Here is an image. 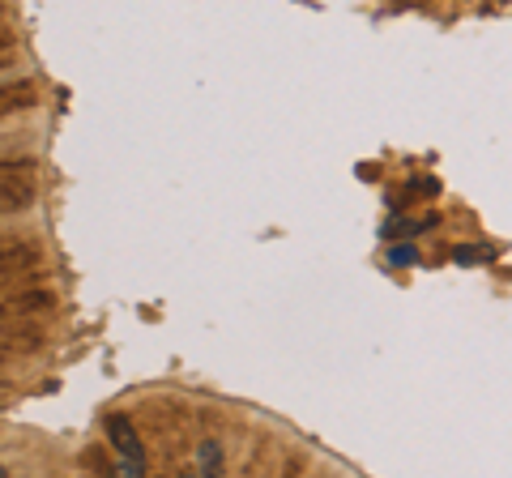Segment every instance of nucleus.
<instances>
[{
    "instance_id": "nucleus-1",
    "label": "nucleus",
    "mask_w": 512,
    "mask_h": 478,
    "mask_svg": "<svg viewBox=\"0 0 512 478\" xmlns=\"http://www.w3.org/2000/svg\"><path fill=\"white\" fill-rule=\"evenodd\" d=\"M103 432H107L111 453L120 461V478H146V444H141L133 419L128 414H107Z\"/></svg>"
},
{
    "instance_id": "nucleus-2",
    "label": "nucleus",
    "mask_w": 512,
    "mask_h": 478,
    "mask_svg": "<svg viewBox=\"0 0 512 478\" xmlns=\"http://www.w3.org/2000/svg\"><path fill=\"white\" fill-rule=\"evenodd\" d=\"M35 201L30 163H0V214H22Z\"/></svg>"
},
{
    "instance_id": "nucleus-3",
    "label": "nucleus",
    "mask_w": 512,
    "mask_h": 478,
    "mask_svg": "<svg viewBox=\"0 0 512 478\" xmlns=\"http://www.w3.org/2000/svg\"><path fill=\"white\" fill-rule=\"evenodd\" d=\"M197 474L201 478H222V444L218 440H201V449H197Z\"/></svg>"
},
{
    "instance_id": "nucleus-4",
    "label": "nucleus",
    "mask_w": 512,
    "mask_h": 478,
    "mask_svg": "<svg viewBox=\"0 0 512 478\" xmlns=\"http://www.w3.org/2000/svg\"><path fill=\"white\" fill-rule=\"evenodd\" d=\"M414 257H419V252H414L410 244H402V248H393V252H389V261H393V265H414Z\"/></svg>"
},
{
    "instance_id": "nucleus-5",
    "label": "nucleus",
    "mask_w": 512,
    "mask_h": 478,
    "mask_svg": "<svg viewBox=\"0 0 512 478\" xmlns=\"http://www.w3.org/2000/svg\"><path fill=\"white\" fill-rule=\"evenodd\" d=\"M483 257H487V252H474V248H457V252H453L457 265H474V261H483Z\"/></svg>"
},
{
    "instance_id": "nucleus-6",
    "label": "nucleus",
    "mask_w": 512,
    "mask_h": 478,
    "mask_svg": "<svg viewBox=\"0 0 512 478\" xmlns=\"http://www.w3.org/2000/svg\"><path fill=\"white\" fill-rule=\"evenodd\" d=\"M180 478H201V474H197V470H184V474H180Z\"/></svg>"
},
{
    "instance_id": "nucleus-7",
    "label": "nucleus",
    "mask_w": 512,
    "mask_h": 478,
    "mask_svg": "<svg viewBox=\"0 0 512 478\" xmlns=\"http://www.w3.org/2000/svg\"><path fill=\"white\" fill-rule=\"evenodd\" d=\"M0 478H9V470H5V466H0Z\"/></svg>"
}]
</instances>
